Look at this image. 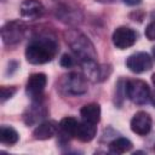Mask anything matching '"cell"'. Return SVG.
I'll use <instances>...</instances> for the list:
<instances>
[{"label":"cell","mask_w":155,"mask_h":155,"mask_svg":"<svg viewBox=\"0 0 155 155\" xmlns=\"http://www.w3.org/2000/svg\"><path fill=\"white\" fill-rule=\"evenodd\" d=\"M58 50L57 40L50 34H40L31 39L25 48V58L30 64H45L51 62Z\"/></svg>","instance_id":"6da1fadb"},{"label":"cell","mask_w":155,"mask_h":155,"mask_svg":"<svg viewBox=\"0 0 155 155\" xmlns=\"http://www.w3.org/2000/svg\"><path fill=\"white\" fill-rule=\"evenodd\" d=\"M64 39L69 47L71 48L73 53L79 58L80 62L82 61H94L97 58V51L91 42V40L76 29H69L64 31Z\"/></svg>","instance_id":"7a4b0ae2"},{"label":"cell","mask_w":155,"mask_h":155,"mask_svg":"<svg viewBox=\"0 0 155 155\" xmlns=\"http://www.w3.org/2000/svg\"><path fill=\"white\" fill-rule=\"evenodd\" d=\"M58 88L64 94L80 96L87 92V79L84 74L69 73L61 79Z\"/></svg>","instance_id":"3957f363"},{"label":"cell","mask_w":155,"mask_h":155,"mask_svg":"<svg viewBox=\"0 0 155 155\" xmlns=\"http://www.w3.org/2000/svg\"><path fill=\"white\" fill-rule=\"evenodd\" d=\"M125 93L132 103L138 105L145 104L150 98V88L148 84L139 79L127 80L125 84Z\"/></svg>","instance_id":"277c9868"},{"label":"cell","mask_w":155,"mask_h":155,"mask_svg":"<svg viewBox=\"0 0 155 155\" xmlns=\"http://www.w3.org/2000/svg\"><path fill=\"white\" fill-rule=\"evenodd\" d=\"M25 24L22 21H10L1 28V39L5 45H16L25 35Z\"/></svg>","instance_id":"5b68a950"},{"label":"cell","mask_w":155,"mask_h":155,"mask_svg":"<svg viewBox=\"0 0 155 155\" xmlns=\"http://www.w3.org/2000/svg\"><path fill=\"white\" fill-rule=\"evenodd\" d=\"M47 84V78L44 73H35L31 74L28 78L27 81V86H25V91L27 94L35 102H40L41 97H42V92L46 87Z\"/></svg>","instance_id":"8992f818"},{"label":"cell","mask_w":155,"mask_h":155,"mask_svg":"<svg viewBox=\"0 0 155 155\" xmlns=\"http://www.w3.org/2000/svg\"><path fill=\"white\" fill-rule=\"evenodd\" d=\"M113 44L119 50H125L134 45L137 41V33L130 27H119L113 33Z\"/></svg>","instance_id":"52a82bcc"},{"label":"cell","mask_w":155,"mask_h":155,"mask_svg":"<svg viewBox=\"0 0 155 155\" xmlns=\"http://www.w3.org/2000/svg\"><path fill=\"white\" fill-rule=\"evenodd\" d=\"M126 67L136 74L148 71L153 67V61L150 56L145 52H136L126 59Z\"/></svg>","instance_id":"ba28073f"},{"label":"cell","mask_w":155,"mask_h":155,"mask_svg":"<svg viewBox=\"0 0 155 155\" xmlns=\"http://www.w3.org/2000/svg\"><path fill=\"white\" fill-rule=\"evenodd\" d=\"M131 130L139 136L148 134L151 130V116L145 111H137L131 119Z\"/></svg>","instance_id":"9c48e42d"},{"label":"cell","mask_w":155,"mask_h":155,"mask_svg":"<svg viewBox=\"0 0 155 155\" xmlns=\"http://www.w3.org/2000/svg\"><path fill=\"white\" fill-rule=\"evenodd\" d=\"M21 16L28 19H36L44 12V6L39 0H24L19 7Z\"/></svg>","instance_id":"30bf717a"},{"label":"cell","mask_w":155,"mask_h":155,"mask_svg":"<svg viewBox=\"0 0 155 155\" xmlns=\"http://www.w3.org/2000/svg\"><path fill=\"white\" fill-rule=\"evenodd\" d=\"M57 124L54 121H44L38 125L33 132V136L38 140H46L52 138L57 132Z\"/></svg>","instance_id":"8fae6325"},{"label":"cell","mask_w":155,"mask_h":155,"mask_svg":"<svg viewBox=\"0 0 155 155\" xmlns=\"http://www.w3.org/2000/svg\"><path fill=\"white\" fill-rule=\"evenodd\" d=\"M97 134V126L96 124L91 122H79L76 132H75V138H78L81 142H91Z\"/></svg>","instance_id":"7c38bea8"},{"label":"cell","mask_w":155,"mask_h":155,"mask_svg":"<svg viewBox=\"0 0 155 155\" xmlns=\"http://www.w3.org/2000/svg\"><path fill=\"white\" fill-rule=\"evenodd\" d=\"M80 115L82 117V121L97 125L101 120V107L97 103L85 104L80 110Z\"/></svg>","instance_id":"4fadbf2b"},{"label":"cell","mask_w":155,"mask_h":155,"mask_svg":"<svg viewBox=\"0 0 155 155\" xmlns=\"http://www.w3.org/2000/svg\"><path fill=\"white\" fill-rule=\"evenodd\" d=\"M45 115H46L45 108L41 105L40 102H35V104L31 105L30 108H28V110L24 113L23 119L27 125H34L40 119H42Z\"/></svg>","instance_id":"5bb4252c"},{"label":"cell","mask_w":155,"mask_h":155,"mask_svg":"<svg viewBox=\"0 0 155 155\" xmlns=\"http://www.w3.org/2000/svg\"><path fill=\"white\" fill-rule=\"evenodd\" d=\"M82 70H84V75L86 76L87 80H91L93 82L96 81H101V67L96 63L94 61H82L80 62Z\"/></svg>","instance_id":"9a60e30c"},{"label":"cell","mask_w":155,"mask_h":155,"mask_svg":"<svg viewBox=\"0 0 155 155\" xmlns=\"http://www.w3.org/2000/svg\"><path fill=\"white\" fill-rule=\"evenodd\" d=\"M78 120L71 117V116H67V117H63L61 121H59V128H61V134L62 137H65L67 139H69L70 137H75V132H76V128H78Z\"/></svg>","instance_id":"2e32d148"},{"label":"cell","mask_w":155,"mask_h":155,"mask_svg":"<svg viewBox=\"0 0 155 155\" xmlns=\"http://www.w3.org/2000/svg\"><path fill=\"white\" fill-rule=\"evenodd\" d=\"M18 133L17 131L11 127V126H1L0 128V140L1 143L4 144H8V145H12V144H16L18 142Z\"/></svg>","instance_id":"e0dca14e"},{"label":"cell","mask_w":155,"mask_h":155,"mask_svg":"<svg viewBox=\"0 0 155 155\" xmlns=\"http://www.w3.org/2000/svg\"><path fill=\"white\" fill-rule=\"evenodd\" d=\"M131 149H132V143L127 138H117L109 144V151L113 154H124Z\"/></svg>","instance_id":"ac0fdd59"},{"label":"cell","mask_w":155,"mask_h":155,"mask_svg":"<svg viewBox=\"0 0 155 155\" xmlns=\"http://www.w3.org/2000/svg\"><path fill=\"white\" fill-rule=\"evenodd\" d=\"M57 17L61 18L62 22L65 23H76L79 21V16H78V11L75 8H70V7H63L57 10Z\"/></svg>","instance_id":"d6986e66"},{"label":"cell","mask_w":155,"mask_h":155,"mask_svg":"<svg viewBox=\"0 0 155 155\" xmlns=\"http://www.w3.org/2000/svg\"><path fill=\"white\" fill-rule=\"evenodd\" d=\"M16 91H17L16 86H2L1 87V103L11 98L16 93Z\"/></svg>","instance_id":"ffe728a7"},{"label":"cell","mask_w":155,"mask_h":155,"mask_svg":"<svg viewBox=\"0 0 155 155\" xmlns=\"http://www.w3.org/2000/svg\"><path fill=\"white\" fill-rule=\"evenodd\" d=\"M145 36L148 40L153 41L155 40V21L150 22L145 28Z\"/></svg>","instance_id":"44dd1931"},{"label":"cell","mask_w":155,"mask_h":155,"mask_svg":"<svg viewBox=\"0 0 155 155\" xmlns=\"http://www.w3.org/2000/svg\"><path fill=\"white\" fill-rule=\"evenodd\" d=\"M59 64H61L63 68H70V67H73V65H74V59L71 58V56H70V54L64 53V54L62 56L61 61H59Z\"/></svg>","instance_id":"7402d4cb"},{"label":"cell","mask_w":155,"mask_h":155,"mask_svg":"<svg viewBox=\"0 0 155 155\" xmlns=\"http://www.w3.org/2000/svg\"><path fill=\"white\" fill-rule=\"evenodd\" d=\"M126 5H128V6H136V5H138V4H140V1L142 0H122Z\"/></svg>","instance_id":"603a6c76"},{"label":"cell","mask_w":155,"mask_h":155,"mask_svg":"<svg viewBox=\"0 0 155 155\" xmlns=\"http://www.w3.org/2000/svg\"><path fill=\"white\" fill-rule=\"evenodd\" d=\"M150 99H151V103L155 105V91L150 93Z\"/></svg>","instance_id":"cb8c5ba5"},{"label":"cell","mask_w":155,"mask_h":155,"mask_svg":"<svg viewBox=\"0 0 155 155\" xmlns=\"http://www.w3.org/2000/svg\"><path fill=\"white\" fill-rule=\"evenodd\" d=\"M151 80H153V84L155 85V73H154V74L151 75Z\"/></svg>","instance_id":"d4e9b609"},{"label":"cell","mask_w":155,"mask_h":155,"mask_svg":"<svg viewBox=\"0 0 155 155\" xmlns=\"http://www.w3.org/2000/svg\"><path fill=\"white\" fill-rule=\"evenodd\" d=\"M153 56H154V58H155V46L153 47Z\"/></svg>","instance_id":"484cf974"}]
</instances>
